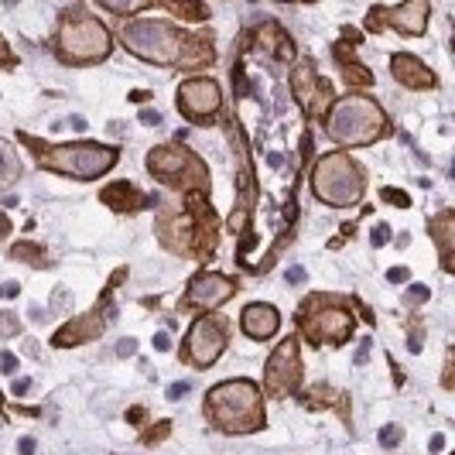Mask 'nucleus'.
Instances as JSON below:
<instances>
[{
	"label": "nucleus",
	"instance_id": "50",
	"mask_svg": "<svg viewBox=\"0 0 455 455\" xmlns=\"http://www.w3.org/2000/svg\"><path fill=\"white\" fill-rule=\"evenodd\" d=\"M0 408H4V394H0Z\"/></svg>",
	"mask_w": 455,
	"mask_h": 455
},
{
	"label": "nucleus",
	"instance_id": "5",
	"mask_svg": "<svg viewBox=\"0 0 455 455\" xmlns=\"http://www.w3.org/2000/svg\"><path fill=\"white\" fill-rule=\"evenodd\" d=\"M114 48L110 31L103 28L100 18H92L86 7H68L59 21V35H55V55L68 62V66H90V62H103Z\"/></svg>",
	"mask_w": 455,
	"mask_h": 455
},
{
	"label": "nucleus",
	"instance_id": "40",
	"mask_svg": "<svg viewBox=\"0 0 455 455\" xmlns=\"http://www.w3.org/2000/svg\"><path fill=\"white\" fill-rule=\"evenodd\" d=\"M155 349H158V353L172 349V336H168V332H158V336H155Z\"/></svg>",
	"mask_w": 455,
	"mask_h": 455
},
{
	"label": "nucleus",
	"instance_id": "4",
	"mask_svg": "<svg viewBox=\"0 0 455 455\" xmlns=\"http://www.w3.org/2000/svg\"><path fill=\"white\" fill-rule=\"evenodd\" d=\"M390 131L387 114L380 110L377 100H370L363 92H349L336 100L325 114V134L332 137L336 144H346V148H363V144H373Z\"/></svg>",
	"mask_w": 455,
	"mask_h": 455
},
{
	"label": "nucleus",
	"instance_id": "48",
	"mask_svg": "<svg viewBox=\"0 0 455 455\" xmlns=\"http://www.w3.org/2000/svg\"><path fill=\"white\" fill-rule=\"evenodd\" d=\"M68 124H72V131H86V120H83V116H72Z\"/></svg>",
	"mask_w": 455,
	"mask_h": 455
},
{
	"label": "nucleus",
	"instance_id": "33",
	"mask_svg": "<svg viewBox=\"0 0 455 455\" xmlns=\"http://www.w3.org/2000/svg\"><path fill=\"white\" fill-rule=\"evenodd\" d=\"M18 370V356L14 353H0V373H14Z\"/></svg>",
	"mask_w": 455,
	"mask_h": 455
},
{
	"label": "nucleus",
	"instance_id": "11",
	"mask_svg": "<svg viewBox=\"0 0 455 455\" xmlns=\"http://www.w3.org/2000/svg\"><path fill=\"white\" fill-rule=\"evenodd\" d=\"M175 103L192 124H216L220 120V110H223V92H220V83L216 79H185L179 92H175Z\"/></svg>",
	"mask_w": 455,
	"mask_h": 455
},
{
	"label": "nucleus",
	"instance_id": "7",
	"mask_svg": "<svg viewBox=\"0 0 455 455\" xmlns=\"http://www.w3.org/2000/svg\"><path fill=\"white\" fill-rule=\"evenodd\" d=\"M298 325H301L305 339L319 349V346H342L346 339H353L356 319H353L349 305H342V298L312 295L301 301Z\"/></svg>",
	"mask_w": 455,
	"mask_h": 455
},
{
	"label": "nucleus",
	"instance_id": "8",
	"mask_svg": "<svg viewBox=\"0 0 455 455\" xmlns=\"http://www.w3.org/2000/svg\"><path fill=\"white\" fill-rule=\"evenodd\" d=\"M148 172L158 182L172 185V188H182V192H199V196H205V188H209L205 164L185 144H161V148H155L148 155Z\"/></svg>",
	"mask_w": 455,
	"mask_h": 455
},
{
	"label": "nucleus",
	"instance_id": "21",
	"mask_svg": "<svg viewBox=\"0 0 455 455\" xmlns=\"http://www.w3.org/2000/svg\"><path fill=\"white\" fill-rule=\"evenodd\" d=\"M336 59H339L342 76H346L349 83H356V86H370V83H373V72H370L366 66H360V62H356L349 52H342L339 45H336Z\"/></svg>",
	"mask_w": 455,
	"mask_h": 455
},
{
	"label": "nucleus",
	"instance_id": "36",
	"mask_svg": "<svg viewBox=\"0 0 455 455\" xmlns=\"http://www.w3.org/2000/svg\"><path fill=\"white\" fill-rule=\"evenodd\" d=\"M140 124H144V127H158L161 114L158 110H140Z\"/></svg>",
	"mask_w": 455,
	"mask_h": 455
},
{
	"label": "nucleus",
	"instance_id": "41",
	"mask_svg": "<svg viewBox=\"0 0 455 455\" xmlns=\"http://www.w3.org/2000/svg\"><path fill=\"white\" fill-rule=\"evenodd\" d=\"M370 346H373V342H370V339L360 342V353H356V366H363L366 360H370Z\"/></svg>",
	"mask_w": 455,
	"mask_h": 455
},
{
	"label": "nucleus",
	"instance_id": "30",
	"mask_svg": "<svg viewBox=\"0 0 455 455\" xmlns=\"http://www.w3.org/2000/svg\"><path fill=\"white\" fill-rule=\"evenodd\" d=\"M384 199H387L390 205H401V209H408V205H411V196L397 192V188H384Z\"/></svg>",
	"mask_w": 455,
	"mask_h": 455
},
{
	"label": "nucleus",
	"instance_id": "32",
	"mask_svg": "<svg viewBox=\"0 0 455 455\" xmlns=\"http://www.w3.org/2000/svg\"><path fill=\"white\" fill-rule=\"evenodd\" d=\"M370 240H373V247H384V243L390 240V227H387V223H380V227L373 229V236H370Z\"/></svg>",
	"mask_w": 455,
	"mask_h": 455
},
{
	"label": "nucleus",
	"instance_id": "39",
	"mask_svg": "<svg viewBox=\"0 0 455 455\" xmlns=\"http://www.w3.org/2000/svg\"><path fill=\"white\" fill-rule=\"evenodd\" d=\"M185 394H188V384H172V387H168V401H179V397H185Z\"/></svg>",
	"mask_w": 455,
	"mask_h": 455
},
{
	"label": "nucleus",
	"instance_id": "24",
	"mask_svg": "<svg viewBox=\"0 0 455 455\" xmlns=\"http://www.w3.org/2000/svg\"><path fill=\"white\" fill-rule=\"evenodd\" d=\"M161 7L185 18V21H205L209 18V7H203V4H161Z\"/></svg>",
	"mask_w": 455,
	"mask_h": 455
},
{
	"label": "nucleus",
	"instance_id": "20",
	"mask_svg": "<svg viewBox=\"0 0 455 455\" xmlns=\"http://www.w3.org/2000/svg\"><path fill=\"white\" fill-rule=\"evenodd\" d=\"M428 236H432L435 243H438V251H442V267L452 271V247H455V212L452 209L438 212L432 223H428Z\"/></svg>",
	"mask_w": 455,
	"mask_h": 455
},
{
	"label": "nucleus",
	"instance_id": "44",
	"mask_svg": "<svg viewBox=\"0 0 455 455\" xmlns=\"http://www.w3.org/2000/svg\"><path fill=\"white\" fill-rule=\"evenodd\" d=\"M127 421L140 425V421H144V408H131V411H127Z\"/></svg>",
	"mask_w": 455,
	"mask_h": 455
},
{
	"label": "nucleus",
	"instance_id": "22",
	"mask_svg": "<svg viewBox=\"0 0 455 455\" xmlns=\"http://www.w3.org/2000/svg\"><path fill=\"white\" fill-rule=\"evenodd\" d=\"M18 179H21V161H18V155L11 151L7 140H0V188L14 185Z\"/></svg>",
	"mask_w": 455,
	"mask_h": 455
},
{
	"label": "nucleus",
	"instance_id": "17",
	"mask_svg": "<svg viewBox=\"0 0 455 455\" xmlns=\"http://www.w3.org/2000/svg\"><path fill=\"white\" fill-rule=\"evenodd\" d=\"M240 329H243L251 339H271L274 332L281 329V315H277V308H274V305L257 301V305H247V308H243V315H240Z\"/></svg>",
	"mask_w": 455,
	"mask_h": 455
},
{
	"label": "nucleus",
	"instance_id": "38",
	"mask_svg": "<svg viewBox=\"0 0 455 455\" xmlns=\"http://www.w3.org/2000/svg\"><path fill=\"white\" fill-rule=\"evenodd\" d=\"M284 277H288V284H301V281H305V267H288V274H284Z\"/></svg>",
	"mask_w": 455,
	"mask_h": 455
},
{
	"label": "nucleus",
	"instance_id": "18",
	"mask_svg": "<svg viewBox=\"0 0 455 455\" xmlns=\"http://www.w3.org/2000/svg\"><path fill=\"white\" fill-rule=\"evenodd\" d=\"M100 199L110 205L114 212H137V209H144V205H155L158 199L155 196H140L131 182H114L107 185L103 192H100Z\"/></svg>",
	"mask_w": 455,
	"mask_h": 455
},
{
	"label": "nucleus",
	"instance_id": "1",
	"mask_svg": "<svg viewBox=\"0 0 455 455\" xmlns=\"http://www.w3.org/2000/svg\"><path fill=\"white\" fill-rule=\"evenodd\" d=\"M120 42L137 59L155 66H203L212 59V42L192 38L172 21H155V18H127L120 24Z\"/></svg>",
	"mask_w": 455,
	"mask_h": 455
},
{
	"label": "nucleus",
	"instance_id": "3",
	"mask_svg": "<svg viewBox=\"0 0 455 455\" xmlns=\"http://www.w3.org/2000/svg\"><path fill=\"white\" fill-rule=\"evenodd\" d=\"M18 140L42 161V168L79 179V182H92L107 175L120 158L116 148H107V144H42L38 137L24 134V131H18Z\"/></svg>",
	"mask_w": 455,
	"mask_h": 455
},
{
	"label": "nucleus",
	"instance_id": "13",
	"mask_svg": "<svg viewBox=\"0 0 455 455\" xmlns=\"http://www.w3.org/2000/svg\"><path fill=\"white\" fill-rule=\"evenodd\" d=\"M428 18H432V4L428 0H411V4H401V7H373L366 14V28L370 31H384V28H394L401 35H425L428 28Z\"/></svg>",
	"mask_w": 455,
	"mask_h": 455
},
{
	"label": "nucleus",
	"instance_id": "9",
	"mask_svg": "<svg viewBox=\"0 0 455 455\" xmlns=\"http://www.w3.org/2000/svg\"><path fill=\"white\" fill-rule=\"evenodd\" d=\"M227 342H229L227 322L220 319V315H199V319L192 322V329H188V336H185V342H182L185 363H192L196 370L212 366L223 356Z\"/></svg>",
	"mask_w": 455,
	"mask_h": 455
},
{
	"label": "nucleus",
	"instance_id": "23",
	"mask_svg": "<svg viewBox=\"0 0 455 455\" xmlns=\"http://www.w3.org/2000/svg\"><path fill=\"white\" fill-rule=\"evenodd\" d=\"M11 257H14V260H24V264H31V267H45L48 264L45 247H38V243H14V247H11Z\"/></svg>",
	"mask_w": 455,
	"mask_h": 455
},
{
	"label": "nucleus",
	"instance_id": "6",
	"mask_svg": "<svg viewBox=\"0 0 455 455\" xmlns=\"http://www.w3.org/2000/svg\"><path fill=\"white\" fill-rule=\"evenodd\" d=\"M363 185L366 175L356 161L349 158L346 151H332V155H322L312 168V192L315 199H322L325 205H356L363 199Z\"/></svg>",
	"mask_w": 455,
	"mask_h": 455
},
{
	"label": "nucleus",
	"instance_id": "49",
	"mask_svg": "<svg viewBox=\"0 0 455 455\" xmlns=\"http://www.w3.org/2000/svg\"><path fill=\"white\" fill-rule=\"evenodd\" d=\"M445 387H452V360L445 363Z\"/></svg>",
	"mask_w": 455,
	"mask_h": 455
},
{
	"label": "nucleus",
	"instance_id": "35",
	"mask_svg": "<svg viewBox=\"0 0 455 455\" xmlns=\"http://www.w3.org/2000/svg\"><path fill=\"white\" fill-rule=\"evenodd\" d=\"M28 390H31V380H28V377H18V380L11 384V394H14V397H24Z\"/></svg>",
	"mask_w": 455,
	"mask_h": 455
},
{
	"label": "nucleus",
	"instance_id": "42",
	"mask_svg": "<svg viewBox=\"0 0 455 455\" xmlns=\"http://www.w3.org/2000/svg\"><path fill=\"white\" fill-rule=\"evenodd\" d=\"M14 59H11V48H7V42L0 38V66H11Z\"/></svg>",
	"mask_w": 455,
	"mask_h": 455
},
{
	"label": "nucleus",
	"instance_id": "25",
	"mask_svg": "<svg viewBox=\"0 0 455 455\" xmlns=\"http://www.w3.org/2000/svg\"><path fill=\"white\" fill-rule=\"evenodd\" d=\"M100 7H103V11H110V14H120V18H124V14L131 18V14H137V11H144L148 4H116V0H100Z\"/></svg>",
	"mask_w": 455,
	"mask_h": 455
},
{
	"label": "nucleus",
	"instance_id": "29",
	"mask_svg": "<svg viewBox=\"0 0 455 455\" xmlns=\"http://www.w3.org/2000/svg\"><path fill=\"white\" fill-rule=\"evenodd\" d=\"M168 432H172V425H168V421H161V425H155L151 432H144V442H148V445H155V442H161Z\"/></svg>",
	"mask_w": 455,
	"mask_h": 455
},
{
	"label": "nucleus",
	"instance_id": "46",
	"mask_svg": "<svg viewBox=\"0 0 455 455\" xmlns=\"http://www.w3.org/2000/svg\"><path fill=\"white\" fill-rule=\"evenodd\" d=\"M445 449V435H435L432 438V452H442Z\"/></svg>",
	"mask_w": 455,
	"mask_h": 455
},
{
	"label": "nucleus",
	"instance_id": "34",
	"mask_svg": "<svg viewBox=\"0 0 455 455\" xmlns=\"http://www.w3.org/2000/svg\"><path fill=\"white\" fill-rule=\"evenodd\" d=\"M408 277H411L408 267H390V271H387V281H390V284H404Z\"/></svg>",
	"mask_w": 455,
	"mask_h": 455
},
{
	"label": "nucleus",
	"instance_id": "15",
	"mask_svg": "<svg viewBox=\"0 0 455 455\" xmlns=\"http://www.w3.org/2000/svg\"><path fill=\"white\" fill-rule=\"evenodd\" d=\"M291 92H295L298 107H301L305 114H322V110L332 103L329 83L315 76V66H312L308 59L291 68Z\"/></svg>",
	"mask_w": 455,
	"mask_h": 455
},
{
	"label": "nucleus",
	"instance_id": "14",
	"mask_svg": "<svg viewBox=\"0 0 455 455\" xmlns=\"http://www.w3.org/2000/svg\"><path fill=\"white\" fill-rule=\"evenodd\" d=\"M236 295V281L220 271H199L185 288V308H216Z\"/></svg>",
	"mask_w": 455,
	"mask_h": 455
},
{
	"label": "nucleus",
	"instance_id": "37",
	"mask_svg": "<svg viewBox=\"0 0 455 455\" xmlns=\"http://www.w3.org/2000/svg\"><path fill=\"white\" fill-rule=\"evenodd\" d=\"M18 295H21L18 281H4V284H0V298H18Z\"/></svg>",
	"mask_w": 455,
	"mask_h": 455
},
{
	"label": "nucleus",
	"instance_id": "47",
	"mask_svg": "<svg viewBox=\"0 0 455 455\" xmlns=\"http://www.w3.org/2000/svg\"><path fill=\"white\" fill-rule=\"evenodd\" d=\"M267 164H271V168H281V164H284V158H281L277 151H271V155H267Z\"/></svg>",
	"mask_w": 455,
	"mask_h": 455
},
{
	"label": "nucleus",
	"instance_id": "12",
	"mask_svg": "<svg viewBox=\"0 0 455 455\" xmlns=\"http://www.w3.org/2000/svg\"><path fill=\"white\" fill-rule=\"evenodd\" d=\"M124 277H127V271L120 267V271H116V277L110 281V288H107L103 301H100L92 312H86V315H79V319L66 322V325L55 332V339H52V342H55L59 349H66V346H83V342L100 339V336L107 332V322L114 319V308H110V301H107V298H110V291H114V288L120 284V281H124Z\"/></svg>",
	"mask_w": 455,
	"mask_h": 455
},
{
	"label": "nucleus",
	"instance_id": "16",
	"mask_svg": "<svg viewBox=\"0 0 455 455\" xmlns=\"http://www.w3.org/2000/svg\"><path fill=\"white\" fill-rule=\"evenodd\" d=\"M390 72H394V79H397L401 86H408V90H432V86H438L432 68L425 66L418 55H411V52L390 55Z\"/></svg>",
	"mask_w": 455,
	"mask_h": 455
},
{
	"label": "nucleus",
	"instance_id": "10",
	"mask_svg": "<svg viewBox=\"0 0 455 455\" xmlns=\"http://www.w3.org/2000/svg\"><path fill=\"white\" fill-rule=\"evenodd\" d=\"M298 384H301V356H298V339L288 336L277 342V349L264 363V390L277 401H284L295 394Z\"/></svg>",
	"mask_w": 455,
	"mask_h": 455
},
{
	"label": "nucleus",
	"instance_id": "45",
	"mask_svg": "<svg viewBox=\"0 0 455 455\" xmlns=\"http://www.w3.org/2000/svg\"><path fill=\"white\" fill-rule=\"evenodd\" d=\"M35 452V438H21V455H31Z\"/></svg>",
	"mask_w": 455,
	"mask_h": 455
},
{
	"label": "nucleus",
	"instance_id": "26",
	"mask_svg": "<svg viewBox=\"0 0 455 455\" xmlns=\"http://www.w3.org/2000/svg\"><path fill=\"white\" fill-rule=\"evenodd\" d=\"M401 438H404L401 425H384V428H380V445H384V449H397Z\"/></svg>",
	"mask_w": 455,
	"mask_h": 455
},
{
	"label": "nucleus",
	"instance_id": "27",
	"mask_svg": "<svg viewBox=\"0 0 455 455\" xmlns=\"http://www.w3.org/2000/svg\"><path fill=\"white\" fill-rule=\"evenodd\" d=\"M18 329H21V322L14 312H0V339H11Z\"/></svg>",
	"mask_w": 455,
	"mask_h": 455
},
{
	"label": "nucleus",
	"instance_id": "31",
	"mask_svg": "<svg viewBox=\"0 0 455 455\" xmlns=\"http://www.w3.org/2000/svg\"><path fill=\"white\" fill-rule=\"evenodd\" d=\"M137 353V339L134 336H127V339L116 342V356H134Z\"/></svg>",
	"mask_w": 455,
	"mask_h": 455
},
{
	"label": "nucleus",
	"instance_id": "2",
	"mask_svg": "<svg viewBox=\"0 0 455 455\" xmlns=\"http://www.w3.org/2000/svg\"><path fill=\"white\" fill-rule=\"evenodd\" d=\"M205 418L212 421L216 432H227V435L260 432L267 425V418H264V394L247 377L223 380V384H216V387L205 394Z\"/></svg>",
	"mask_w": 455,
	"mask_h": 455
},
{
	"label": "nucleus",
	"instance_id": "43",
	"mask_svg": "<svg viewBox=\"0 0 455 455\" xmlns=\"http://www.w3.org/2000/svg\"><path fill=\"white\" fill-rule=\"evenodd\" d=\"M7 236H11V220L0 212V240H7Z\"/></svg>",
	"mask_w": 455,
	"mask_h": 455
},
{
	"label": "nucleus",
	"instance_id": "19",
	"mask_svg": "<svg viewBox=\"0 0 455 455\" xmlns=\"http://www.w3.org/2000/svg\"><path fill=\"white\" fill-rule=\"evenodd\" d=\"M257 48L274 55V59H281V62H291L295 59V45H291V38L284 35V28L277 21H264L257 28Z\"/></svg>",
	"mask_w": 455,
	"mask_h": 455
},
{
	"label": "nucleus",
	"instance_id": "28",
	"mask_svg": "<svg viewBox=\"0 0 455 455\" xmlns=\"http://www.w3.org/2000/svg\"><path fill=\"white\" fill-rule=\"evenodd\" d=\"M428 298H432L428 284H411V288H408V301H411V305H425Z\"/></svg>",
	"mask_w": 455,
	"mask_h": 455
}]
</instances>
